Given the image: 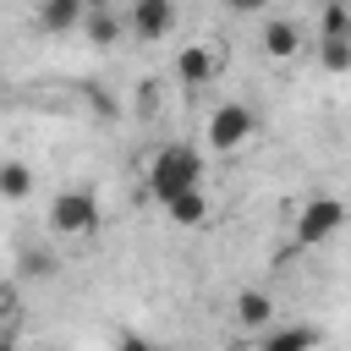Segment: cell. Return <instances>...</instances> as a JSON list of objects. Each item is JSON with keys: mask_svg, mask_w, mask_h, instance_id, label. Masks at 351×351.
<instances>
[{"mask_svg": "<svg viewBox=\"0 0 351 351\" xmlns=\"http://www.w3.org/2000/svg\"><path fill=\"white\" fill-rule=\"evenodd\" d=\"M203 186V154L192 143H165L154 159H148V192L159 203L181 197V192H197Z\"/></svg>", "mask_w": 351, "mask_h": 351, "instance_id": "obj_1", "label": "cell"}, {"mask_svg": "<svg viewBox=\"0 0 351 351\" xmlns=\"http://www.w3.org/2000/svg\"><path fill=\"white\" fill-rule=\"evenodd\" d=\"M49 230H55V236H88V230H99V197H93L88 186L55 192V203H49Z\"/></svg>", "mask_w": 351, "mask_h": 351, "instance_id": "obj_2", "label": "cell"}, {"mask_svg": "<svg viewBox=\"0 0 351 351\" xmlns=\"http://www.w3.org/2000/svg\"><path fill=\"white\" fill-rule=\"evenodd\" d=\"M252 132H258V115H252V104H241V99H219V104L208 110V143H214L219 154L241 148Z\"/></svg>", "mask_w": 351, "mask_h": 351, "instance_id": "obj_3", "label": "cell"}, {"mask_svg": "<svg viewBox=\"0 0 351 351\" xmlns=\"http://www.w3.org/2000/svg\"><path fill=\"white\" fill-rule=\"evenodd\" d=\"M340 225H346V203H340V197H329V192H324V197H307V203L296 208V241H302V247L329 241Z\"/></svg>", "mask_w": 351, "mask_h": 351, "instance_id": "obj_4", "label": "cell"}, {"mask_svg": "<svg viewBox=\"0 0 351 351\" xmlns=\"http://www.w3.org/2000/svg\"><path fill=\"white\" fill-rule=\"evenodd\" d=\"M126 33L132 38H165V33H176V0H132Z\"/></svg>", "mask_w": 351, "mask_h": 351, "instance_id": "obj_5", "label": "cell"}, {"mask_svg": "<svg viewBox=\"0 0 351 351\" xmlns=\"http://www.w3.org/2000/svg\"><path fill=\"white\" fill-rule=\"evenodd\" d=\"M214 71H219V60H214L208 44H181V49H176V82H181V88H203Z\"/></svg>", "mask_w": 351, "mask_h": 351, "instance_id": "obj_6", "label": "cell"}, {"mask_svg": "<svg viewBox=\"0 0 351 351\" xmlns=\"http://www.w3.org/2000/svg\"><path fill=\"white\" fill-rule=\"evenodd\" d=\"M258 38H263V55H274V60H291V55L307 44L291 16H263V33H258Z\"/></svg>", "mask_w": 351, "mask_h": 351, "instance_id": "obj_7", "label": "cell"}, {"mask_svg": "<svg viewBox=\"0 0 351 351\" xmlns=\"http://www.w3.org/2000/svg\"><path fill=\"white\" fill-rule=\"evenodd\" d=\"M313 346H318V329L313 324H274V329L258 335L252 351H313Z\"/></svg>", "mask_w": 351, "mask_h": 351, "instance_id": "obj_8", "label": "cell"}, {"mask_svg": "<svg viewBox=\"0 0 351 351\" xmlns=\"http://www.w3.org/2000/svg\"><path fill=\"white\" fill-rule=\"evenodd\" d=\"M236 324L241 329H252V335H263V329H274V302H269V291H236Z\"/></svg>", "mask_w": 351, "mask_h": 351, "instance_id": "obj_9", "label": "cell"}, {"mask_svg": "<svg viewBox=\"0 0 351 351\" xmlns=\"http://www.w3.org/2000/svg\"><path fill=\"white\" fill-rule=\"evenodd\" d=\"M165 214H170L176 225H186V230H203L214 208H208V192L197 186V192H181V197H170V203H165Z\"/></svg>", "mask_w": 351, "mask_h": 351, "instance_id": "obj_10", "label": "cell"}, {"mask_svg": "<svg viewBox=\"0 0 351 351\" xmlns=\"http://www.w3.org/2000/svg\"><path fill=\"white\" fill-rule=\"evenodd\" d=\"M82 16H88L82 0H49V5H38V27L44 33H71V27H82Z\"/></svg>", "mask_w": 351, "mask_h": 351, "instance_id": "obj_11", "label": "cell"}, {"mask_svg": "<svg viewBox=\"0 0 351 351\" xmlns=\"http://www.w3.org/2000/svg\"><path fill=\"white\" fill-rule=\"evenodd\" d=\"M82 33H88V44H115V38L126 33V16H115L110 5H88V16H82Z\"/></svg>", "mask_w": 351, "mask_h": 351, "instance_id": "obj_12", "label": "cell"}, {"mask_svg": "<svg viewBox=\"0 0 351 351\" xmlns=\"http://www.w3.org/2000/svg\"><path fill=\"white\" fill-rule=\"evenodd\" d=\"M27 192H33V170L22 159H0V197L5 203H22Z\"/></svg>", "mask_w": 351, "mask_h": 351, "instance_id": "obj_13", "label": "cell"}, {"mask_svg": "<svg viewBox=\"0 0 351 351\" xmlns=\"http://www.w3.org/2000/svg\"><path fill=\"white\" fill-rule=\"evenodd\" d=\"M335 38L351 44V5H340V0H329L318 11V44H335Z\"/></svg>", "mask_w": 351, "mask_h": 351, "instance_id": "obj_14", "label": "cell"}, {"mask_svg": "<svg viewBox=\"0 0 351 351\" xmlns=\"http://www.w3.org/2000/svg\"><path fill=\"white\" fill-rule=\"evenodd\" d=\"M318 66H324V71H335V77H346V71H351V44H346V38L318 44Z\"/></svg>", "mask_w": 351, "mask_h": 351, "instance_id": "obj_15", "label": "cell"}, {"mask_svg": "<svg viewBox=\"0 0 351 351\" xmlns=\"http://www.w3.org/2000/svg\"><path fill=\"white\" fill-rule=\"evenodd\" d=\"M22 269H27V274H55V258L38 252V247H27V252H22Z\"/></svg>", "mask_w": 351, "mask_h": 351, "instance_id": "obj_16", "label": "cell"}, {"mask_svg": "<svg viewBox=\"0 0 351 351\" xmlns=\"http://www.w3.org/2000/svg\"><path fill=\"white\" fill-rule=\"evenodd\" d=\"M115 351H154V340H148V335H132V329H126V335L115 340Z\"/></svg>", "mask_w": 351, "mask_h": 351, "instance_id": "obj_17", "label": "cell"}, {"mask_svg": "<svg viewBox=\"0 0 351 351\" xmlns=\"http://www.w3.org/2000/svg\"><path fill=\"white\" fill-rule=\"evenodd\" d=\"M11 302H16V296H11V285H0V329H5V318H11Z\"/></svg>", "mask_w": 351, "mask_h": 351, "instance_id": "obj_18", "label": "cell"}, {"mask_svg": "<svg viewBox=\"0 0 351 351\" xmlns=\"http://www.w3.org/2000/svg\"><path fill=\"white\" fill-rule=\"evenodd\" d=\"M0 351H11V346H0Z\"/></svg>", "mask_w": 351, "mask_h": 351, "instance_id": "obj_19", "label": "cell"}]
</instances>
